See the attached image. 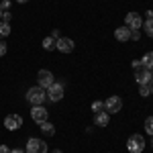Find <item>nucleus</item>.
Masks as SVG:
<instances>
[{
  "instance_id": "obj_26",
  "label": "nucleus",
  "mask_w": 153,
  "mask_h": 153,
  "mask_svg": "<svg viewBox=\"0 0 153 153\" xmlns=\"http://www.w3.org/2000/svg\"><path fill=\"white\" fill-rule=\"evenodd\" d=\"M0 153H10V149L6 145H0Z\"/></svg>"
},
{
  "instance_id": "obj_12",
  "label": "nucleus",
  "mask_w": 153,
  "mask_h": 153,
  "mask_svg": "<svg viewBox=\"0 0 153 153\" xmlns=\"http://www.w3.org/2000/svg\"><path fill=\"white\" fill-rule=\"evenodd\" d=\"M114 39L120 41V43L129 41V39H131V29H129V27H118L117 31H114Z\"/></svg>"
},
{
  "instance_id": "obj_7",
  "label": "nucleus",
  "mask_w": 153,
  "mask_h": 153,
  "mask_svg": "<svg viewBox=\"0 0 153 153\" xmlns=\"http://www.w3.org/2000/svg\"><path fill=\"white\" fill-rule=\"evenodd\" d=\"M120 108H123V100H120L118 96H110V98H106L104 110L108 112V114H117Z\"/></svg>"
},
{
  "instance_id": "obj_11",
  "label": "nucleus",
  "mask_w": 153,
  "mask_h": 153,
  "mask_svg": "<svg viewBox=\"0 0 153 153\" xmlns=\"http://www.w3.org/2000/svg\"><path fill=\"white\" fill-rule=\"evenodd\" d=\"M125 27H129V29H141L143 27V21H141V16L137 14V12H129L127 16H125Z\"/></svg>"
},
{
  "instance_id": "obj_2",
  "label": "nucleus",
  "mask_w": 153,
  "mask_h": 153,
  "mask_svg": "<svg viewBox=\"0 0 153 153\" xmlns=\"http://www.w3.org/2000/svg\"><path fill=\"white\" fill-rule=\"evenodd\" d=\"M27 100H29V102H31L33 106L43 104V102L47 100V90H45V88H41V86L29 88V92H27Z\"/></svg>"
},
{
  "instance_id": "obj_23",
  "label": "nucleus",
  "mask_w": 153,
  "mask_h": 153,
  "mask_svg": "<svg viewBox=\"0 0 153 153\" xmlns=\"http://www.w3.org/2000/svg\"><path fill=\"white\" fill-rule=\"evenodd\" d=\"M10 8V0H2V4H0V10L4 12V10H8Z\"/></svg>"
},
{
  "instance_id": "obj_14",
  "label": "nucleus",
  "mask_w": 153,
  "mask_h": 153,
  "mask_svg": "<svg viewBox=\"0 0 153 153\" xmlns=\"http://www.w3.org/2000/svg\"><path fill=\"white\" fill-rule=\"evenodd\" d=\"M39 129L43 131L45 135H49V137H51V135L55 133V127H53V125H51L49 120H43V123H39Z\"/></svg>"
},
{
  "instance_id": "obj_22",
  "label": "nucleus",
  "mask_w": 153,
  "mask_h": 153,
  "mask_svg": "<svg viewBox=\"0 0 153 153\" xmlns=\"http://www.w3.org/2000/svg\"><path fill=\"white\" fill-rule=\"evenodd\" d=\"M139 37H141L139 29H131V39H133V41H139Z\"/></svg>"
},
{
  "instance_id": "obj_27",
  "label": "nucleus",
  "mask_w": 153,
  "mask_h": 153,
  "mask_svg": "<svg viewBox=\"0 0 153 153\" xmlns=\"http://www.w3.org/2000/svg\"><path fill=\"white\" fill-rule=\"evenodd\" d=\"M51 37H53V39L57 41V39H59V37H61V35H59V31H57V29H55V31H53V35H51Z\"/></svg>"
},
{
  "instance_id": "obj_29",
  "label": "nucleus",
  "mask_w": 153,
  "mask_h": 153,
  "mask_svg": "<svg viewBox=\"0 0 153 153\" xmlns=\"http://www.w3.org/2000/svg\"><path fill=\"white\" fill-rule=\"evenodd\" d=\"M10 153H25V151H23V149H12Z\"/></svg>"
},
{
  "instance_id": "obj_32",
  "label": "nucleus",
  "mask_w": 153,
  "mask_h": 153,
  "mask_svg": "<svg viewBox=\"0 0 153 153\" xmlns=\"http://www.w3.org/2000/svg\"><path fill=\"white\" fill-rule=\"evenodd\" d=\"M0 19H2V10H0Z\"/></svg>"
},
{
  "instance_id": "obj_16",
  "label": "nucleus",
  "mask_w": 153,
  "mask_h": 153,
  "mask_svg": "<svg viewBox=\"0 0 153 153\" xmlns=\"http://www.w3.org/2000/svg\"><path fill=\"white\" fill-rule=\"evenodd\" d=\"M10 35V23H4V21H0V39H4V37Z\"/></svg>"
},
{
  "instance_id": "obj_9",
  "label": "nucleus",
  "mask_w": 153,
  "mask_h": 153,
  "mask_svg": "<svg viewBox=\"0 0 153 153\" xmlns=\"http://www.w3.org/2000/svg\"><path fill=\"white\" fill-rule=\"evenodd\" d=\"M55 49L61 51V53H71L74 51V41H71L70 37H59L57 41H55Z\"/></svg>"
},
{
  "instance_id": "obj_31",
  "label": "nucleus",
  "mask_w": 153,
  "mask_h": 153,
  "mask_svg": "<svg viewBox=\"0 0 153 153\" xmlns=\"http://www.w3.org/2000/svg\"><path fill=\"white\" fill-rule=\"evenodd\" d=\"M53 153H61V151H59V149H57V151H53Z\"/></svg>"
},
{
  "instance_id": "obj_21",
  "label": "nucleus",
  "mask_w": 153,
  "mask_h": 153,
  "mask_svg": "<svg viewBox=\"0 0 153 153\" xmlns=\"http://www.w3.org/2000/svg\"><path fill=\"white\" fill-rule=\"evenodd\" d=\"M92 110H94V112H102V110H104V102H100V100L92 102Z\"/></svg>"
},
{
  "instance_id": "obj_28",
  "label": "nucleus",
  "mask_w": 153,
  "mask_h": 153,
  "mask_svg": "<svg viewBox=\"0 0 153 153\" xmlns=\"http://www.w3.org/2000/svg\"><path fill=\"white\" fill-rule=\"evenodd\" d=\"M149 90H151V94H153V78L149 80Z\"/></svg>"
},
{
  "instance_id": "obj_8",
  "label": "nucleus",
  "mask_w": 153,
  "mask_h": 153,
  "mask_svg": "<svg viewBox=\"0 0 153 153\" xmlns=\"http://www.w3.org/2000/svg\"><path fill=\"white\" fill-rule=\"evenodd\" d=\"M4 127L8 131H16L23 127V117L21 114H8V117L4 118Z\"/></svg>"
},
{
  "instance_id": "obj_15",
  "label": "nucleus",
  "mask_w": 153,
  "mask_h": 153,
  "mask_svg": "<svg viewBox=\"0 0 153 153\" xmlns=\"http://www.w3.org/2000/svg\"><path fill=\"white\" fill-rule=\"evenodd\" d=\"M141 63L147 68V70H153V51H147L141 57Z\"/></svg>"
},
{
  "instance_id": "obj_24",
  "label": "nucleus",
  "mask_w": 153,
  "mask_h": 153,
  "mask_svg": "<svg viewBox=\"0 0 153 153\" xmlns=\"http://www.w3.org/2000/svg\"><path fill=\"white\" fill-rule=\"evenodd\" d=\"M10 16H12V14H10V10H4V12H2V19H0V21L8 23V21H10Z\"/></svg>"
},
{
  "instance_id": "obj_4",
  "label": "nucleus",
  "mask_w": 153,
  "mask_h": 153,
  "mask_svg": "<svg viewBox=\"0 0 153 153\" xmlns=\"http://www.w3.org/2000/svg\"><path fill=\"white\" fill-rule=\"evenodd\" d=\"M65 94V88H63V84H53L51 88H47V100L49 102H59L61 98Z\"/></svg>"
},
{
  "instance_id": "obj_13",
  "label": "nucleus",
  "mask_w": 153,
  "mask_h": 153,
  "mask_svg": "<svg viewBox=\"0 0 153 153\" xmlns=\"http://www.w3.org/2000/svg\"><path fill=\"white\" fill-rule=\"evenodd\" d=\"M108 120H110V114H108L106 110L96 112V114H94V125H96V127H106V125H108Z\"/></svg>"
},
{
  "instance_id": "obj_6",
  "label": "nucleus",
  "mask_w": 153,
  "mask_h": 153,
  "mask_svg": "<svg viewBox=\"0 0 153 153\" xmlns=\"http://www.w3.org/2000/svg\"><path fill=\"white\" fill-rule=\"evenodd\" d=\"M37 82H39L41 88L47 90V88H51V86L55 84V78H53V74H51L49 70H41L39 74H37Z\"/></svg>"
},
{
  "instance_id": "obj_1",
  "label": "nucleus",
  "mask_w": 153,
  "mask_h": 153,
  "mask_svg": "<svg viewBox=\"0 0 153 153\" xmlns=\"http://www.w3.org/2000/svg\"><path fill=\"white\" fill-rule=\"evenodd\" d=\"M133 71H135V80L139 84H149V80L153 78L151 70H147V68L143 65L141 59H135V61H133Z\"/></svg>"
},
{
  "instance_id": "obj_33",
  "label": "nucleus",
  "mask_w": 153,
  "mask_h": 153,
  "mask_svg": "<svg viewBox=\"0 0 153 153\" xmlns=\"http://www.w3.org/2000/svg\"><path fill=\"white\" fill-rule=\"evenodd\" d=\"M151 147H153V141H151Z\"/></svg>"
},
{
  "instance_id": "obj_5",
  "label": "nucleus",
  "mask_w": 153,
  "mask_h": 153,
  "mask_svg": "<svg viewBox=\"0 0 153 153\" xmlns=\"http://www.w3.org/2000/svg\"><path fill=\"white\" fill-rule=\"evenodd\" d=\"M27 153H47V143L43 139H29L27 141Z\"/></svg>"
},
{
  "instance_id": "obj_25",
  "label": "nucleus",
  "mask_w": 153,
  "mask_h": 153,
  "mask_svg": "<svg viewBox=\"0 0 153 153\" xmlns=\"http://www.w3.org/2000/svg\"><path fill=\"white\" fill-rule=\"evenodd\" d=\"M6 43H4V41H2V39H0V57H2V55H6Z\"/></svg>"
},
{
  "instance_id": "obj_10",
  "label": "nucleus",
  "mask_w": 153,
  "mask_h": 153,
  "mask_svg": "<svg viewBox=\"0 0 153 153\" xmlns=\"http://www.w3.org/2000/svg\"><path fill=\"white\" fill-rule=\"evenodd\" d=\"M49 112L47 108H43V104H37L33 106V110H31V118L35 120V123H43V120H47Z\"/></svg>"
},
{
  "instance_id": "obj_17",
  "label": "nucleus",
  "mask_w": 153,
  "mask_h": 153,
  "mask_svg": "<svg viewBox=\"0 0 153 153\" xmlns=\"http://www.w3.org/2000/svg\"><path fill=\"white\" fill-rule=\"evenodd\" d=\"M43 49L53 51V49H55V39H53V37H45V39H43Z\"/></svg>"
},
{
  "instance_id": "obj_18",
  "label": "nucleus",
  "mask_w": 153,
  "mask_h": 153,
  "mask_svg": "<svg viewBox=\"0 0 153 153\" xmlns=\"http://www.w3.org/2000/svg\"><path fill=\"white\" fill-rule=\"evenodd\" d=\"M143 31L147 33V37H153V19H147L143 23Z\"/></svg>"
},
{
  "instance_id": "obj_30",
  "label": "nucleus",
  "mask_w": 153,
  "mask_h": 153,
  "mask_svg": "<svg viewBox=\"0 0 153 153\" xmlns=\"http://www.w3.org/2000/svg\"><path fill=\"white\" fill-rule=\"evenodd\" d=\"M16 2H21V4H23V2H29V0H16Z\"/></svg>"
},
{
  "instance_id": "obj_20",
  "label": "nucleus",
  "mask_w": 153,
  "mask_h": 153,
  "mask_svg": "<svg viewBox=\"0 0 153 153\" xmlns=\"http://www.w3.org/2000/svg\"><path fill=\"white\" fill-rule=\"evenodd\" d=\"M139 94H141V96H149V94H151L149 84H139Z\"/></svg>"
},
{
  "instance_id": "obj_3",
  "label": "nucleus",
  "mask_w": 153,
  "mask_h": 153,
  "mask_svg": "<svg viewBox=\"0 0 153 153\" xmlns=\"http://www.w3.org/2000/svg\"><path fill=\"white\" fill-rule=\"evenodd\" d=\"M127 149L129 153H143L145 149V137L143 135H131L127 141Z\"/></svg>"
},
{
  "instance_id": "obj_19",
  "label": "nucleus",
  "mask_w": 153,
  "mask_h": 153,
  "mask_svg": "<svg viewBox=\"0 0 153 153\" xmlns=\"http://www.w3.org/2000/svg\"><path fill=\"white\" fill-rule=\"evenodd\" d=\"M145 131H147V135H151V137H153V117L145 118Z\"/></svg>"
}]
</instances>
